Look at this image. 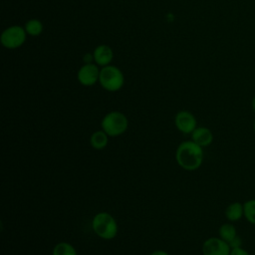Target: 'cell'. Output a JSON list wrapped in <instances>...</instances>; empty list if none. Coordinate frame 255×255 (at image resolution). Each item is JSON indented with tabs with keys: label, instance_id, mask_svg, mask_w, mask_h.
I'll list each match as a JSON object with an SVG mask.
<instances>
[{
	"label": "cell",
	"instance_id": "obj_15",
	"mask_svg": "<svg viewBox=\"0 0 255 255\" xmlns=\"http://www.w3.org/2000/svg\"><path fill=\"white\" fill-rule=\"evenodd\" d=\"M25 30L31 36H38L43 31V24L38 19H31L25 24Z\"/></svg>",
	"mask_w": 255,
	"mask_h": 255
},
{
	"label": "cell",
	"instance_id": "obj_7",
	"mask_svg": "<svg viewBox=\"0 0 255 255\" xmlns=\"http://www.w3.org/2000/svg\"><path fill=\"white\" fill-rule=\"evenodd\" d=\"M175 127L179 131L185 134H191L197 128L195 117L188 111H179L174 118Z\"/></svg>",
	"mask_w": 255,
	"mask_h": 255
},
{
	"label": "cell",
	"instance_id": "obj_5",
	"mask_svg": "<svg viewBox=\"0 0 255 255\" xmlns=\"http://www.w3.org/2000/svg\"><path fill=\"white\" fill-rule=\"evenodd\" d=\"M26 30L18 25L11 26L3 31L1 43L8 49H16L22 46L26 40Z\"/></svg>",
	"mask_w": 255,
	"mask_h": 255
},
{
	"label": "cell",
	"instance_id": "obj_14",
	"mask_svg": "<svg viewBox=\"0 0 255 255\" xmlns=\"http://www.w3.org/2000/svg\"><path fill=\"white\" fill-rule=\"evenodd\" d=\"M52 255H78L75 247L68 242H59L53 248Z\"/></svg>",
	"mask_w": 255,
	"mask_h": 255
},
{
	"label": "cell",
	"instance_id": "obj_9",
	"mask_svg": "<svg viewBox=\"0 0 255 255\" xmlns=\"http://www.w3.org/2000/svg\"><path fill=\"white\" fill-rule=\"evenodd\" d=\"M191 140H193L201 147H206L212 143L213 133L209 128L205 127H199L192 131Z\"/></svg>",
	"mask_w": 255,
	"mask_h": 255
},
{
	"label": "cell",
	"instance_id": "obj_21",
	"mask_svg": "<svg viewBox=\"0 0 255 255\" xmlns=\"http://www.w3.org/2000/svg\"><path fill=\"white\" fill-rule=\"evenodd\" d=\"M253 128H254V131H255V120H254V123H253Z\"/></svg>",
	"mask_w": 255,
	"mask_h": 255
},
{
	"label": "cell",
	"instance_id": "obj_20",
	"mask_svg": "<svg viewBox=\"0 0 255 255\" xmlns=\"http://www.w3.org/2000/svg\"><path fill=\"white\" fill-rule=\"evenodd\" d=\"M251 108L255 112V97H253V99L251 100Z\"/></svg>",
	"mask_w": 255,
	"mask_h": 255
},
{
	"label": "cell",
	"instance_id": "obj_12",
	"mask_svg": "<svg viewBox=\"0 0 255 255\" xmlns=\"http://www.w3.org/2000/svg\"><path fill=\"white\" fill-rule=\"evenodd\" d=\"M90 143L95 149H104L109 143V135L103 129L97 130L92 133L90 137Z\"/></svg>",
	"mask_w": 255,
	"mask_h": 255
},
{
	"label": "cell",
	"instance_id": "obj_1",
	"mask_svg": "<svg viewBox=\"0 0 255 255\" xmlns=\"http://www.w3.org/2000/svg\"><path fill=\"white\" fill-rule=\"evenodd\" d=\"M175 159L180 167L192 171L199 168L203 161V149L193 140L181 142L175 152Z\"/></svg>",
	"mask_w": 255,
	"mask_h": 255
},
{
	"label": "cell",
	"instance_id": "obj_10",
	"mask_svg": "<svg viewBox=\"0 0 255 255\" xmlns=\"http://www.w3.org/2000/svg\"><path fill=\"white\" fill-rule=\"evenodd\" d=\"M94 60L100 66H108L114 57L113 50L107 45H100L94 51Z\"/></svg>",
	"mask_w": 255,
	"mask_h": 255
},
{
	"label": "cell",
	"instance_id": "obj_2",
	"mask_svg": "<svg viewBox=\"0 0 255 255\" xmlns=\"http://www.w3.org/2000/svg\"><path fill=\"white\" fill-rule=\"evenodd\" d=\"M92 228L97 236L105 240L114 239L119 231L118 223L114 216L104 211L97 213L93 217Z\"/></svg>",
	"mask_w": 255,
	"mask_h": 255
},
{
	"label": "cell",
	"instance_id": "obj_18",
	"mask_svg": "<svg viewBox=\"0 0 255 255\" xmlns=\"http://www.w3.org/2000/svg\"><path fill=\"white\" fill-rule=\"evenodd\" d=\"M229 245L231 248H237V247H242V240L241 238L237 235L232 241L229 242Z\"/></svg>",
	"mask_w": 255,
	"mask_h": 255
},
{
	"label": "cell",
	"instance_id": "obj_19",
	"mask_svg": "<svg viewBox=\"0 0 255 255\" xmlns=\"http://www.w3.org/2000/svg\"><path fill=\"white\" fill-rule=\"evenodd\" d=\"M149 255H169V254L163 250H155V251L151 252Z\"/></svg>",
	"mask_w": 255,
	"mask_h": 255
},
{
	"label": "cell",
	"instance_id": "obj_13",
	"mask_svg": "<svg viewBox=\"0 0 255 255\" xmlns=\"http://www.w3.org/2000/svg\"><path fill=\"white\" fill-rule=\"evenodd\" d=\"M218 235L221 239L229 243L237 236V230L232 223H224L219 227Z\"/></svg>",
	"mask_w": 255,
	"mask_h": 255
},
{
	"label": "cell",
	"instance_id": "obj_3",
	"mask_svg": "<svg viewBox=\"0 0 255 255\" xmlns=\"http://www.w3.org/2000/svg\"><path fill=\"white\" fill-rule=\"evenodd\" d=\"M101 127L109 136H119L127 131L128 120L125 114L114 111L108 113L103 118Z\"/></svg>",
	"mask_w": 255,
	"mask_h": 255
},
{
	"label": "cell",
	"instance_id": "obj_4",
	"mask_svg": "<svg viewBox=\"0 0 255 255\" xmlns=\"http://www.w3.org/2000/svg\"><path fill=\"white\" fill-rule=\"evenodd\" d=\"M99 82L105 90L109 92H117L123 88L125 78L119 68L108 65L100 71Z\"/></svg>",
	"mask_w": 255,
	"mask_h": 255
},
{
	"label": "cell",
	"instance_id": "obj_17",
	"mask_svg": "<svg viewBox=\"0 0 255 255\" xmlns=\"http://www.w3.org/2000/svg\"><path fill=\"white\" fill-rule=\"evenodd\" d=\"M230 255H250V253L243 247H237V248H231Z\"/></svg>",
	"mask_w": 255,
	"mask_h": 255
},
{
	"label": "cell",
	"instance_id": "obj_8",
	"mask_svg": "<svg viewBox=\"0 0 255 255\" xmlns=\"http://www.w3.org/2000/svg\"><path fill=\"white\" fill-rule=\"evenodd\" d=\"M78 81L80 82V84H82L83 86H93L97 83V81H99V77H100V70L98 69V67L92 63L90 64H85L83 67L80 68V70L78 71Z\"/></svg>",
	"mask_w": 255,
	"mask_h": 255
},
{
	"label": "cell",
	"instance_id": "obj_16",
	"mask_svg": "<svg viewBox=\"0 0 255 255\" xmlns=\"http://www.w3.org/2000/svg\"><path fill=\"white\" fill-rule=\"evenodd\" d=\"M244 217L246 220L255 225V199H249L243 203Z\"/></svg>",
	"mask_w": 255,
	"mask_h": 255
},
{
	"label": "cell",
	"instance_id": "obj_6",
	"mask_svg": "<svg viewBox=\"0 0 255 255\" xmlns=\"http://www.w3.org/2000/svg\"><path fill=\"white\" fill-rule=\"evenodd\" d=\"M231 247L220 237H210L202 244L203 255H230Z\"/></svg>",
	"mask_w": 255,
	"mask_h": 255
},
{
	"label": "cell",
	"instance_id": "obj_11",
	"mask_svg": "<svg viewBox=\"0 0 255 255\" xmlns=\"http://www.w3.org/2000/svg\"><path fill=\"white\" fill-rule=\"evenodd\" d=\"M244 216L243 203L235 201L230 203L225 209V217L230 222H237Z\"/></svg>",
	"mask_w": 255,
	"mask_h": 255
}]
</instances>
